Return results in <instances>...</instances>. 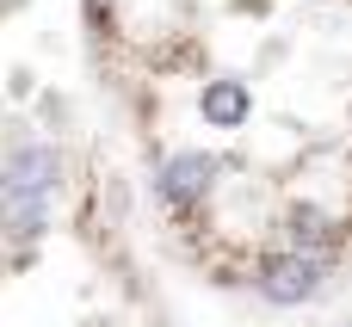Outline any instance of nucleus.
Listing matches in <instances>:
<instances>
[{
    "instance_id": "obj_2",
    "label": "nucleus",
    "mask_w": 352,
    "mask_h": 327,
    "mask_svg": "<svg viewBox=\"0 0 352 327\" xmlns=\"http://www.w3.org/2000/svg\"><path fill=\"white\" fill-rule=\"evenodd\" d=\"M50 179H56V148H37V142L12 148V161H6V204H37L50 192Z\"/></svg>"
},
{
    "instance_id": "obj_1",
    "label": "nucleus",
    "mask_w": 352,
    "mask_h": 327,
    "mask_svg": "<svg viewBox=\"0 0 352 327\" xmlns=\"http://www.w3.org/2000/svg\"><path fill=\"white\" fill-rule=\"evenodd\" d=\"M322 272H328V253H303V247H291V253H266L260 272H254V284H260L272 303H303V297L322 291Z\"/></svg>"
}]
</instances>
